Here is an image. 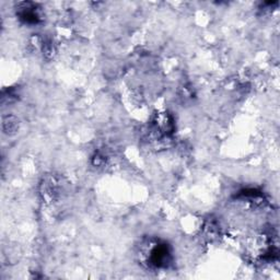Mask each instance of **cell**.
<instances>
[{"instance_id": "1", "label": "cell", "mask_w": 280, "mask_h": 280, "mask_svg": "<svg viewBox=\"0 0 280 280\" xmlns=\"http://www.w3.org/2000/svg\"><path fill=\"white\" fill-rule=\"evenodd\" d=\"M170 252L165 244H155L149 247L148 260L156 267H162L169 262Z\"/></svg>"}, {"instance_id": "2", "label": "cell", "mask_w": 280, "mask_h": 280, "mask_svg": "<svg viewBox=\"0 0 280 280\" xmlns=\"http://www.w3.org/2000/svg\"><path fill=\"white\" fill-rule=\"evenodd\" d=\"M19 17L26 23H37L41 20L40 10L36 4L32 2H22L19 6Z\"/></svg>"}, {"instance_id": "3", "label": "cell", "mask_w": 280, "mask_h": 280, "mask_svg": "<svg viewBox=\"0 0 280 280\" xmlns=\"http://www.w3.org/2000/svg\"><path fill=\"white\" fill-rule=\"evenodd\" d=\"M42 195L45 199L53 200L58 195V184L53 177H48L42 184Z\"/></svg>"}, {"instance_id": "4", "label": "cell", "mask_w": 280, "mask_h": 280, "mask_svg": "<svg viewBox=\"0 0 280 280\" xmlns=\"http://www.w3.org/2000/svg\"><path fill=\"white\" fill-rule=\"evenodd\" d=\"M157 127L162 133H169L173 129V123H172V119L169 116V114L166 113H161L157 116L156 119Z\"/></svg>"}, {"instance_id": "5", "label": "cell", "mask_w": 280, "mask_h": 280, "mask_svg": "<svg viewBox=\"0 0 280 280\" xmlns=\"http://www.w3.org/2000/svg\"><path fill=\"white\" fill-rule=\"evenodd\" d=\"M18 129V122L13 117H7L3 119V130L8 134L16 133Z\"/></svg>"}]
</instances>
